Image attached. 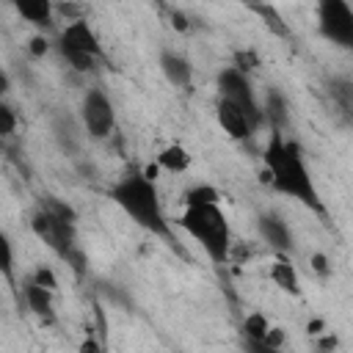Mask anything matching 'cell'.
I'll list each match as a JSON object with an SVG mask.
<instances>
[{"label": "cell", "mask_w": 353, "mask_h": 353, "mask_svg": "<svg viewBox=\"0 0 353 353\" xmlns=\"http://www.w3.org/2000/svg\"><path fill=\"white\" fill-rule=\"evenodd\" d=\"M11 6L17 8V14L36 25V28H50L52 25V0H11Z\"/></svg>", "instance_id": "cell-15"}, {"label": "cell", "mask_w": 353, "mask_h": 353, "mask_svg": "<svg viewBox=\"0 0 353 353\" xmlns=\"http://www.w3.org/2000/svg\"><path fill=\"white\" fill-rule=\"evenodd\" d=\"M61 55H63V61L72 66V69H77V72H94L97 69V63L102 61V58H97V55H88V52H72V50H58Z\"/></svg>", "instance_id": "cell-20"}, {"label": "cell", "mask_w": 353, "mask_h": 353, "mask_svg": "<svg viewBox=\"0 0 353 353\" xmlns=\"http://www.w3.org/2000/svg\"><path fill=\"white\" fill-rule=\"evenodd\" d=\"M157 171H168V174H182L190 168V152L182 146V143H168L157 152V160H154Z\"/></svg>", "instance_id": "cell-16"}, {"label": "cell", "mask_w": 353, "mask_h": 353, "mask_svg": "<svg viewBox=\"0 0 353 353\" xmlns=\"http://www.w3.org/2000/svg\"><path fill=\"white\" fill-rule=\"evenodd\" d=\"M312 270L320 273V276H328V270H331V268H328V259H325L323 254H314V256H312Z\"/></svg>", "instance_id": "cell-23"}, {"label": "cell", "mask_w": 353, "mask_h": 353, "mask_svg": "<svg viewBox=\"0 0 353 353\" xmlns=\"http://www.w3.org/2000/svg\"><path fill=\"white\" fill-rule=\"evenodd\" d=\"M108 199L141 229H146L154 237H163L168 243H174V232L171 223L165 218L163 201H160V190L154 176H149L143 168H130L124 171L110 188H108Z\"/></svg>", "instance_id": "cell-2"}, {"label": "cell", "mask_w": 353, "mask_h": 353, "mask_svg": "<svg viewBox=\"0 0 353 353\" xmlns=\"http://www.w3.org/2000/svg\"><path fill=\"white\" fill-rule=\"evenodd\" d=\"M0 276L11 284V290L17 292V270H14V245L8 240V234L0 229Z\"/></svg>", "instance_id": "cell-18"}, {"label": "cell", "mask_w": 353, "mask_h": 353, "mask_svg": "<svg viewBox=\"0 0 353 353\" xmlns=\"http://www.w3.org/2000/svg\"><path fill=\"white\" fill-rule=\"evenodd\" d=\"M270 331V320L262 314V312H251L243 317V325H240V334H243V347L248 350H256V353H273L265 342Z\"/></svg>", "instance_id": "cell-13"}, {"label": "cell", "mask_w": 353, "mask_h": 353, "mask_svg": "<svg viewBox=\"0 0 353 353\" xmlns=\"http://www.w3.org/2000/svg\"><path fill=\"white\" fill-rule=\"evenodd\" d=\"M47 50H50V44H47L44 36H33V39H30V52H33V55H44Z\"/></svg>", "instance_id": "cell-24"}, {"label": "cell", "mask_w": 353, "mask_h": 353, "mask_svg": "<svg viewBox=\"0 0 353 353\" xmlns=\"http://www.w3.org/2000/svg\"><path fill=\"white\" fill-rule=\"evenodd\" d=\"M8 88H11V80H8V74H6V72H0V99L8 94Z\"/></svg>", "instance_id": "cell-26"}, {"label": "cell", "mask_w": 353, "mask_h": 353, "mask_svg": "<svg viewBox=\"0 0 353 353\" xmlns=\"http://www.w3.org/2000/svg\"><path fill=\"white\" fill-rule=\"evenodd\" d=\"M268 276H270V281H273L281 292H287V295H292V298H301V292H303V290H301V276H298V268L290 262L287 254H279V256L273 259Z\"/></svg>", "instance_id": "cell-14"}, {"label": "cell", "mask_w": 353, "mask_h": 353, "mask_svg": "<svg viewBox=\"0 0 353 353\" xmlns=\"http://www.w3.org/2000/svg\"><path fill=\"white\" fill-rule=\"evenodd\" d=\"M80 119L91 138H108L116 127V108L105 91L88 88L80 102Z\"/></svg>", "instance_id": "cell-7"}, {"label": "cell", "mask_w": 353, "mask_h": 353, "mask_svg": "<svg viewBox=\"0 0 353 353\" xmlns=\"http://www.w3.org/2000/svg\"><path fill=\"white\" fill-rule=\"evenodd\" d=\"M171 19H174L171 25H174L176 30H185V28H188V19H185V14H182V11H171Z\"/></svg>", "instance_id": "cell-25"}, {"label": "cell", "mask_w": 353, "mask_h": 353, "mask_svg": "<svg viewBox=\"0 0 353 353\" xmlns=\"http://www.w3.org/2000/svg\"><path fill=\"white\" fill-rule=\"evenodd\" d=\"M52 290H47V287H41V284H36L33 279H28L25 281V287H22V298H25V306L41 320V323H47V325H52L55 323V303H52Z\"/></svg>", "instance_id": "cell-12"}, {"label": "cell", "mask_w": 353, "mask_h": 353, "mask_svg": "<svg viewBox=\"0 0 353 353\" xmlns=\"http://www.w3.org/2000/svg\"><path fill=\"white\" fill-rule=\"evenodd\" d=\"M14 130H17V113H14V108L8 102L0 99V138L14 135Z\"/></svg>", "instance_id": "cell-21"}, {"label": "cell", "mask_w": 353, "mask_h": 353, "mask_svg": "<svg viewBox=\"0 0 353 353\" xmlns=\"http://www.w3.org/2000/svg\"><path fill=\"white\" fill-rule=\"evenodd\" d=\"M234 3H243V6L251 8V6H259V3H268V0H234Z\"/></svg>", "instance_id": "cell-28"}, {"label": "cell", "mask_w": 353, "mask_h": 353, "mask_svg": "<svg viewBox=\"0 0 353 353\" xmlns=\"http://www.w3.org/2000/svg\"><path fill=\"white\" fill-rule=\"evenodd\" d=\"M262 163L268 171V182L273 185L276 193L301 201L317 215H325V204L320 199V190L312 179V171L303 160L301 146L284 138L281 130H270V138L262 149Z\"/></svg>", "instance_id": "cell-1"}, {"label": "cell", "mask_w": 353, "mask_h": 353, "mask_svg": "<svg viewBox=\"0 0 353 353\" xmlns=\"http://www.w3.org/2000/svg\"><path fill=\"white\" fill-rule=\"evenodd\" d=\"M30 229L58 259H63L72 268V273L77 279L85 276L88 259L77 243V212L66 201L47 196L39 204V210L30 215Z\"/></svg>", "instance_id": "cell-3"}, {"label": "cell", "mask_w": 353, "mask_h": 353, "mask_svg": "<svg viewBox=\"0 0 353 353\" xmlns=\"http://www.w3.org/2000/svg\"><path fill=\"white\" fill-rule=\"evenodd\" d=\"M179 229H185L207 254L212 265H226L232 254V226L218 201L185 204L179 215Z\"/></svg>", "instance_id": "cell-4"}, {"label": "cell", "mask_w": 353, "mask_h": 353, "mask_svg": "<svg viewBox=\"0 0 353 353\" xmlns=\"http://www.w3.org/2000/svg\"><path fill=\"white\" fill-rule=\"evenodd\" d=\"M256 232L259 237L276 251V254H292L295 251V237H292V229L287 226V221L276 212H262L256 218Z\"/></svg>", "instance_id": "cell-10"}, {"label": "cell", "mask_w": 353, "mask_h": 353, "mask_svg": "<svg viewBox=\"0 0 353 353\" xmlns=\"http://www.w3.org/2000/svg\"><path fill=\"white\" fill-rule=\"evenodd\" d=\"M80 350H102V345H97V342H91V339H85V342L80 345Z\"/></svg>", "instance_id": "cell-27"}, {"label": "cell", "mask_w": 353, "mask_h": 353, "mask_svg": "<svg viewBox=\"0 0 353 353\" xmlns=\"http://www.w3.org/2000/svg\"><path fill=\"white\" fill-rule=\"evenodd\" d=\"M160 72L174 88H190L193 83V63L176 50H160Z\"/></svg>", "instance_id": "cell-11"}, {"label": "cell", "mask_w": 353, "mask_h": 353, "mask_svg": "<svg viewBox=\"0 0 353 353\" xmlns=\"http://www.w3.org/2000/svg\"><path fill=\"white\" fill-rule=\"evenodd\" d=\"M262 116H265V121H270V130H284V124H287V99L276 88L268 91Z\"/></svg>", "instance_id": "cell-17"}, {"label": "cell", "mask_w": 353, "mask_h": 353, "mask_svg": "<svg viewBox=\"0 0 353 353\" xmlns=\"http://www.w3.org/2000/svg\"><path fill=\"white\" fill-rule=\"evenodd\" d=\"M204 201H221L218 188L201 182V185H193V188H188L182 193V204H204Z\"/></svg>", "instance_id": "cell-19"}, {"label": "cell", "mask_w": 353, "mask_h": 353, "mask_svg": "<svg viewBox=\"0 0 353 353\" xmlns=\"http://www.w3.org/2000/svg\"><path fill=\"white\" fill-rule=\"evenodd\" d=\"M215 85H218V97L234 102V105L243 108L248 116H254L259 124H265L262 108H259L256 94H254V85H251V80H248V72H243V69H237V66H226V69L218 72Z\"/></svg>", "instance_id": "cell-6"}, {"label": "cell", "mask_w": 353, "mask_h": 353, "mask_svg": "<svg viewBox=\"0 0 353 353\" xmlns=\"http://www.w3.org/2000/svg\"><path fill=\"white\" fill-rule=\"evenodd\" d=\"M36 284H41V287H47V290H58V276H55V270L52 268H47V265H39L36 270H33V276H30Z\"/></svg>", "instance_id": "cell-22"}, {"label": "cell", "mask_w": 353, "mask_h": 353, "mask_svg": "<svg viewBox=\"0 0 353 353\" xmlns=\"http://www.w3.org/2000/svg\"><path fill=\"white\" fill-rule=\"evenodd\" d=\"M317 30L325 41L350 50L353 47V8L347 0H317Z\"/></svg>", "instance_id": "cell-5"}, {"label": "cell", "mask_w": 353, "mask_h": 353, "mask_svg": "<svg viewBox=\"0 0 353 353\" xmlns=\"http://www.w3.org/2000/svg\"><path fill=\"white\" fill-rule=\"evenodd\" d=\"M58 50L88 52V55L105 58L102 41H99V36L94 33V28H91L85 19H74V22H69V25L61 30V36H58Z\"/></svg>", "instance_id": "cell-9"}, {"label": "cell", "mask_w": 353, "mask_h": 353, "mask_svg": "<svg viewBox=\"0 0 353 353\" xmlns=\"http://www.w3.org/2000/svg\"><path fill=\"white\" fill-rule=\"evenodd\" d=\"M215 119H218L221 130H223L232 141H248V138L262 127L254 116H248L243 108H237L234 102H229V99H223V97H218V102H215Z\"/></svg>", "instance_id": "cell-8"}]
</instances>
